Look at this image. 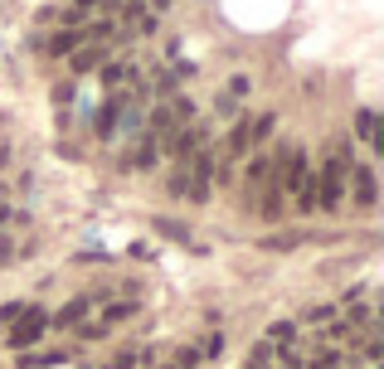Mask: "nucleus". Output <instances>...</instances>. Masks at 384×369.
<instances>
[{
	"mask_svg": "<svg viewBox=\"0 0 384 369\" xmlns=\"http://www.w3.org/2000/svg\"><path fill=\"white\" fill-rule=\"evenodd\" d=\"M301 233H273V238H263V248H292Z\"/></svg>",
	"mask_w": 384,
	"mask_h": 369,
	"instance_id": "11",
	"label": "nucleus"
},
{
	"mask_svg": "<svg viewBox=\"0 0 384 369\" xmlns=\"http://www.w3.org/2000/svg\"><path fill=\"white\" fill-rule=\"evenodd\" d=\"M122 78H127V68H117V64H107V68H102V83H107V88H117Z\"/></svg>",
	"mask_w": 384,
	"mask_h": 369,
	"instance_id": "12",
	"label": "nucleus"
},
{
	"mask_svg": "<svg viewBox=\"0 0 384 369\" xmlns=\"http://www.w3.org/2000/svg\"><path fill=\"white\" fill-rule=\"evenodd\" d=\"M83 311H88V301H69V306H64V311H59L54 321H59V326H73V321H78Z\"/></svg>",
	"mask_w": 384,
	"mask_h": 369,
	"instance_id": "9",
	"label": "nucleus"
},
{
	"mask_svg": "<svg viewBox=\"0 0 384 369\" xmlns=\"http://www.w3.org/2000/svg\"><path fill=\"white\" fill-rule=\"evenodd\" d=\"M151 161H156V141H141V146L131 151V161H127V166H151Z\"/></svg>",
	"mask_w": 384,
	"mask_h": 369,
	"instance_id": "8",
	"label": "nucleus"
},
{
	"mask_svg": "<svg viewBox=\"0 0 384 369\" xmlns=\"http://www.w3.org/2000/svg\"><path fill=\"white\" fill-rule=\"evenodd\" d=\"M122 107H127V97L117 92V97H112V102L97 112V131H102V136H112V131H117V117H122Z\"/></svg>",
	"mask_w": 384,
	"mask_h": 369,
	"instance_id": "4",
	"label": "nucleus"
},
{
	"mask_svg": "<svg viewBox=\"0 0 384 369\" xmlns=\"http://www.w3.org/2000/svg\"><path fill=\"white\" fill-rule=\"evenodd\" d=\"M292 340V321H278L273 331H268V345H287Z\"/></svg>",
	"mask_w": 384,
	"mask_h": 369,
	"instance_id": "10",
	"label": "nucleus"
},
{
	"mask_svg": "<svg viewBox=\"0 0 384 369\" xmlns=\"http://www.w3.org/2000/svg\"><path fill=\"white\" fill-rule=\"evenodd\" d=\"M350 180H355V204L370 209V204H375V171H370V166H355Z\"/></svg>",
	"mask_w": 384,
	"mask_h": 369,
	"instance_id": "3",
	"label": "nucleus"
},
{
	"mask_svg": "<svg viewBox=\"0 0 384 369\" xmlns=\"http://www.w3.org/2000/svg\"><path fill=\"white\" fill-rule=\"evenodd\" d=\"M306 321H311V326H326V321H331V306H316V311H311Z\"/></svg>",
	"mask_w": 384,
	"mask_h": 369,
	"instance_id": "13",
	"label": "nucleus"
},
{
	"mask_svg": "<svg viewBox=\"0 0 384 369\" xmlns=\"http://www.w3.org/2000/svg\"><path fill=\"white\" fill-rule=\"evenodd\" d=\"M273 122H278L273 112H263V117H248V146H253V141H268V131H273Z\"/></svg>",
	"mask_w": 384,
	"mask_h": 369,
	"instance_id": "6",
	"label": "nucleus"
},
{
	"mask_svg": "<svg viewBox=\"0 0 384 369\" xmlns=\"http://www.w3.org/2000/svg\"><path fill=\"white\" fill-rule=\"evenodd\" d=\"M151 229H156V233H166V238H176V243H190V229H185V224H176V219H151Z\"/></svg>",
	"mask_w": 384,
	"mask_h": 369,
	"instance_id": "7",
	"label": "nucleus"
},
{
	"mask_svg": "<svg viewBox=\"0 0 384 369\" xmlns=\"http://www.w3.org/2000/svg\"><path fill=\"white\" fill-rule=\"evenodd\" d=\"M78 44H83V34H78V29H69V34H54L44 49H49V54H73Z\"/></svg>",
	"mask_w": 384,
	"mask_h": 369,
	"instance_id": "5",
	"label": "nucleus"
},
{
	"mask_svg": "<svg viewBox=\"0 0 384 369\" xmlns=\"http://www.w3.org/2000/svg\"><path fill=\"white\" fill-rule=\"evenodd\" d=\"M69 59H73V73H93V68H102V64H107V44H88V49H73Z\"/></svg>",
	"mask_w": 384,
	"mask_h": 369,
	"instance_id": "2",
	"label": "nucleus"
},
{
	"mask_svg": "<svg viewBox=\"0 0 384 369\" xmlns=\"http://www.w3.org/2000/svg\"><path fill=\"white\" fill-rule=\"evenodd\" d=\"M49 321H44V311H24V321H15L10 326V345H29V340H39V331H44Z\"/></svg>",
	"mask_w": 384,
	"mask_h": 369,
	"instance_id": "1",
	"label": "nucleus"
}]
</instances>
